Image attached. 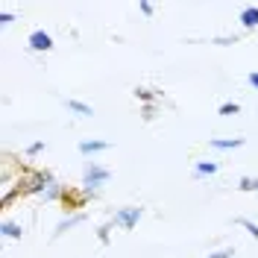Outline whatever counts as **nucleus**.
I'll return each instance as SVG.
<instances>
[{
	"mask_svg": "<svg viewBox=\"0 0 258 258\" xmlns=\"http://www.w3.org/2000/svg\"><path fill=\"white\" fill-rule=\"evenodd\" d=\"M238 191H246V194L255 191V194H258V179H252V176H241V179H238Z\"/></svg>",
	"mask_w": 258,
	"mask_h": 258,
	"instance_id": "obj_12",
	"label": "nucleus"
},
{
	"mask_svg": "<svg viewBox=\"0 0 258 258\" xmlns=\"http://www.w3.org/2000/svg\"><path fill=\"white\" fill-rule=\"evenodd\" d=\"M0 232H3V238H9V241H21V238H24V226L15 223V220H3V223H0Z\"/></svg>",
	"mask_w": 258,
	"mask_h": 258,
	"instance_id": "obj_7",
	"label": "nucleus"
},
{
	"mask_svg": "<svg viewBox=\"0 0 258 258\" xmlns=\"http://www.w3.org/2000/svg\"><path fill=\"white\" fill-rule=\"evenodd\" d=\"M241 27L243 30H255L258 27V6H246L241 12Z\"/></svg>",
	"mask_w": 258,
	"mask_h": 258,
	"instance_id": "obj_9",
	"label": "nucleus"
},
{
	"mask_svg": "<svg viewBox=\"0 0 258 258\" xmlns=\"http://www.w3.org/2000/svg\"><path fill=\"white\" fill-rule=\"evenodd\" d=\"M156 117V103L153 106H144V120H153Z\"/></svg>",
	"mask_w": 258,
	"mask_h": 258,
	"instance_id": "obj_19",
	"label": "nucleus"
},
{
	"mask_svg": "<svg viewBox=\"0 0 258 258\" xmlns=\"http://www.w3.org/2000/svg\"><path fill=\"white\" fill-rule=\"evenodd\" d=\"M44 150V141H35V144L27 147V156H35V153H41Z\"/></svg>",
	"mask_w": 258,
	"mask_h": 258,
	"instance_id": "obj_18",
	"label": "nucleus"
},
{
	"mask_svg": "<svg viewBox=\"0 0 258 258\" xmlns=\"http://www.w3.org/2000/svg\"><path fill=\"white\" fill-rule=\"evenodd\" d=\"M112 176V170H106V167H100L97 161H85V167H82V188L85 191L97 194L100 191V185H106Z\"/></svg>",
	"mask_w": 258,
	"mask_h": 258,
	"instance_id": "obj_1",
	"label": "nucleus"
},
{
	"mask_svg": "<svg viewBox=\"0 0 258 258\" xmlns=\"http://www.w3.org/2000/svg\"><path fill=\"white\" fill-rule=\"evenodd\" d=\"M64 106H68V112H74L77 117H91L94 114V109L88 103H82V100H64Z\"/></svg>",
	"mask_w": 258,
	"mask_h": 258,
	"instance_id": "obj_8",
	"label": "nucleus"
},
{
	"mask_svg": "<svg viewBox=\"0 0 258 258\" xmlns=\"http://www.w3.org/2000/svg\"><path fill=\"white\" fill-rule=\"evenodd\" d=\"M235 223L243 226V229H246V232H249V235H252V238L258 241V223H252L249 217H235Z\"/></svg>",
	"mask_w": 258,
	"mask_h": 258,
	"instance_id": "obj_13",
	"label": "nucleus"
},
{
	"mask_svg": "<svg viewBox=\"0 0 258 258\" xmlns=\"http://www.w3.org/2000/svg\"><path fill=\"white\" fill-rule=\"evenodd\" d=\"M109 141H97V138H85V141H80V153L82 156H94V153H106L109 150Z\"/></svg>",
	"mask_w": 258,
	"mask_h": 258,
	"instance_id": "obj_6",
	"label": "nucleus"
},
{
	"mask_svg": "<svg viewBox=\"0 0 258 258\" xmlns=\"http://www.w3.org/2000/svg\"><path fill=\"white\" fill-rule=\"evenodd\" d=\"M12 21H15V15H12V12H3V15H0V24H3V27H9Z\"/></svg>",
	"mask_w": 258,
	"mask_h": 258,
	"instance_id": "obj_20",
	"label": "nucleus"
},
{
	"mask_svg": "<svg viewBox=\"0 0 258 258\" xmlns=\"http://www.w3.org/2000/svg\"><path fill=\"white\" fill-rule=\"evenodd\" d=\"M243 144H246L243 138H209V147L211 150H220V153L238 150V147H243Z\"/></svg>",
	"mask_w": 258,
	"mask_h": 258,
	"instance_id": "obj_5",
	"label": "nucleus"
},
{
	"mask_svg": "<svg viewBox=\"0 0 258 258\" xmlns=\"http://www.w3.org/2000/svg\"><path fill=\"white\" fill-rule=\"evenodd\" d=\"M135 97H138V100H144L147 106H153L156 100H161V94H156V91H150V88H135Z\"/></svg>",
	"mask_w": 258,
	"mask_h": 258,
	"instance_id": "obj_11",
	"label": "nucleus"
},
{
	"mask_svg": "<svg viewBox=\"0 0 258 258\" xmlns=\"http://www.w3.org/2000/svg\"><path fill=\"white\" fill-rule=\"evenodd\" d=\"M82 223H85V214H82V211H77V214H71V217L59 220L56 232H53V238H62L64 232H71V229H77V226H82Z\"/></svg>",
	"mask_w": 258,
	"mask_h": 258,
	"instance_id": "obj_4",
	"label": "nucleus"
},
{
	"mask_svg": "<svg viewBox=\"0 0 258 258\" xmlns=\"http://www.w3.org/2000/svg\"><path fill=\"white\" fill-rule=\"evenodd\" d=\"M246 80H249V85H252V88H255V91H258V71H252V74H249Z\"/></svg>",
	"mask_w": 258,
	"mask_h": 258,
	"instance_id": "obj_21",
	"label": "nucleus"
},
{
	"mask_svg": "<svg viewBox=\"0 0 258 258\" xmlns=\"http://www.w3.org/2000/svg\"><path fill=\"white\" fill-rule=\"evenodd\" d=\"M141 217H144V209H141V206H123V209L114 211L112 226L123 229V232H129V229H135V226H138V220H141Z\"/></svg>",
	"mask_w": 258,
	"mask_h": 258,
	"instance_id": "obj_2",
	"label": "nucleus"
},
{
	"mask_svg": "<svg viewBox=\"0 0 258 258\" xmlns=\"http://www.w3.org/2000/svg\"><path fill=\"white\" fill-rule=\"evenodd\" d=\"M232 255H235V249H217V252H211L206 258H232Z\"/></svg>",
	"mask_w": 258,
	"mask_h": 258,
	"instance_id": "obj_17",
	"label": "nucleus"
},
{
	"mask_svg": "<svg viewBox=\"0 0 258 258\" xmlns=\"http://www.w3.org/2000/svg\"><path fill=\"white\" fill-rule=\"evenodd\" d=\"M214 173H217V161H197V164H194V176L197 179L214 176Z\"/></svg>",
	"mask_w": 258,
	"mask_h": 258,
	"instance_id": "obj_10",
	"label": "nucleus"
},
{
	"mask_svg": "<svg viewBox=\"0 0 258 258\" xmlns=\"http://www.w3.org/2000/svg\"><path fill=\"white\" fill-rule=\"evenodd\" d=\"M235 41H238V35H217V38H214V44H223V47L235 44Z\"/></svg>",
	"mask_w": 258,
	"mask_h": 258,
	"instance_id": "obj_16",
	"label": "nucleus"
},
{
	"mask_svg": "<svg viewBox=\"0 0 258 258\" xmlns=\"http://www.w3.org/2000/svg\"><path fill=\"white\" fill-rule=\"evenodd\" d=\"M138 12L147 15V18H153V15H156V6H153V3H147V0H141V3H138Z\"/></svg>",
	"mask_w": 258,
	"mask_h": 258,
	"instance_id": "obj_15",
	"label": "nucleus"
},
{
	"mask_svg": "<svg viewBox=\"0 0 258 258\" xmlns=\"http://www.w3.org/2000/svg\"><path fill=\"white\" fill-rule=\"evenodd\" d=\"M27 47L32 50V53H50V50L56 47L53 44V35L44 30H32L30 32V38H27Z\"/></svg>",
	"mask_w": 258,
	"mask_h": 258,
	"instance_id": "obj_3",
	"label": "nucleus"
},
{
	"mask_svg": "<svg viewBox=\"0 0 258 258\" xmlns=\"http://www.w3.org/2000/svg\"><path fill=\"white\" fill-rule=\"evenodd\" d=\"M238 112H241L238 103H223V106H220V114H223V117H232V114H238Z\"/></svg>",
	"mask_w": 258,
	"mask_h": 258,
	"instance_id": "obj_14",
	"label": "nucleus"
}]
</instances>
